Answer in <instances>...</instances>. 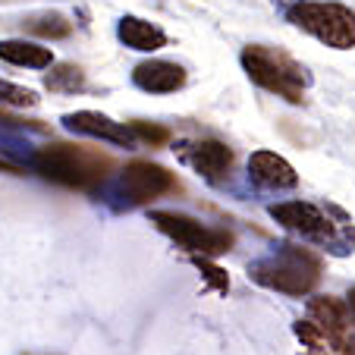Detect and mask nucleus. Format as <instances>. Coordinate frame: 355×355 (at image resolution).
Here are the masks:
<instances>
[{
    "instance_id": "9",
    "label": "nucleus",
    "mask_w": 355,
    "mask_h": 355,
    "mask_svg": "<svg viewBox=\"0 0 355 355\" xmlns=\"http://www.w3.org/2000/svg\"><path fill=\"white\" fill-rule=\"evenodd\" d=\"M176 155L192 170H198L201 176H208V180H220V176L230 173V167H233V151L217 139L182 141V145L176 148Z\"/></svg>"
},
{
    "instance_id": "2",
    "label": "nucleus",
    "mask_w": 355,
    "mask_h": 355,
    "mask_svg": "<svg viewBox=\"0 0 355 355\" xmlns=\"http://www.w3.org/2000/svg\"><path fill=\"white\" fill-rule=\"evenodd\" d=\"M32 164L44 180H54L69 189H98L114 170L110 155L98 151V148L67 145V141H54V145L35 151Z\"/></svg>"
},
{
    "instance_id": "21",
    "label": "nucleus",
    "mask_w": 355,
    "mask_h": 355,
    "mask_svg": "<svg viewBox=\"0 0 355 355\" xmlns=\"http://www.w3.org/2000/svg\"><path fill=\"white\" fill-rule=\"evenodd\" d=\"M349 309H352V315H355V286L349 289Z\"/></svg>"
},
{
    "instance_id": "11",
    "label": "nucleus",
    "mask_w": 355,
    "mask_h": 355,
    "mask_svg": "<svg viewBox=\"0 0 355 355\" xmlns=\"http://www.w3.org/2000/svg\"><path fill=\"white\" fill-rule=\"evenodd\" d=\"M132 82L141 88V92H151V94H170L176 88L186 85V69L176 67L170 60H145L135 67Z\"/></svg>"
},
{
    "instance_id": "3",
    "label": "nucleus",
    "mask_w": 355,
    "mask_h": 355,
    "mask_svg": "<svg viewBox=\"0 0 355 355\" xmlns=\"http://www.w3.org/2000/svg\"><path fill=\"white\" fill-rule=\"evenodd\" d=\"M295 336L311 355H355L349 309L334 295H318L309 302V318L295 324Z\"/></svg>"
},
{
    "instance_id": "4",
    "label": "nucleus",
    "mask_w": 355,
    "mask_h": 355,
    "mask_svg": "<svg viewBox=\"0 0 355 355\" xmlns=\"http://www.w3.org/2000/svg\"><path fill=\"white\" fill-rule=\"evenodd\" d=\"M242 67H245L248 79L255 82V85L280 94L289 104H302V94L311 85L309 69L302 67V63H295L280 47L248 44L242 51Z\"/></svg>"
},
{
    "instance_id": "17",
    "label": "nucleus",
    "mask_w": 355,
    "mask_h": 355,
    "mask_svg": "<svg viewBox=\"0 0 355 355\" xmlns=\"http://www.w3.org/2000/svg\"><path fill=\"white\" fill-rule=\"evenodd\" d=\"M0 104H10V107H35V104H38V94H35L32 88H22L7 79H0Z\"/></svg>"
},
{
    "instance_id": "7",
    "label": "nucleus",
    "mask_w": 355,
    "mask_h": 355,
    "mask_svg": "<svg viewBox=\"0 0 355 355\" xmlns=\"http://www.w3.org/2000/svg\"><path fill=\"white\" fill-rule=\"evenodd\" d=\"M151 223L164 236H170L182 248H189L192 255H220V252H230V245H233V236L227 230H211L186 214H176V211H151Z\"/></svg>"
},
{
    "instance_id": "18",
    "label": "nucleus",
    "mask_w": 355,
    "mask_h": 355,
    "mask_svg": "<svg viewBox=\"0 0 355 355\" xmlns=\"http://www.w3.org/2000/svg\"><path fill=\"white\" fill-rule=\"evenodd\" d=\"M129 129H132L135 139L148 141V145H164V141L170 139V132H167L164 126H151V123H141V120H135Z\"/></svg>"
},
{
    "instance_id": "13",
    "label": "nucleus",
    "mask_w": 355,
    "mask_h": 355,
    "mask_svg": "<svg viewBox=\"0 0 355 355\" xmlns=\"http://www.w3.org/2000/svg\"><path fill=\"white\" fill-rule=\"evenodd\" d=\"M116 35L132 51H161L167 44V35L157 26H151V22L139 19V16H123L120 26H116Z\"/></svg>"
},
{
    "instance_id": "19",
    "label": "nucleus",
    "mask_w": 355,
    "mask_h": 355,
    "mask_svg": "<svg viewBox=\"0 0 355 355\" xmlns=\"http://www.w3.org/2000/svg\"><path fill=\"white\" fill-rule=\"evenodd\" d=\"M195 268H198L201 274H205V280H208L214 289H220V293H227V289H230L227 274H223L220 268H214V264H211V261H205V258H201V255H195Z\"/></svg>"
},
{
    "instance_id": "1",
    "label": "nucleus",
    "mask_w": 355,
    "mask_h": 355,
    "mask_svg": "<svg viewBox=\"0 0 355 355\" xmlns=\"http://www.w3.org/2000/svg\"><path fill=\"white\" fill-rule=\"evenodd\" d=\"M268 214L274 217L280 227H286L289 233H299L302 239L318 242V245L327 248L330 255H336V258L355 252V223L349 220V214L340 211L336 205L280 201V205H270Z\"/></svg>"
},
{
    "instance_id": "6",
    "label": "nucleus",
    "mask_w": 355,
    "mask_h": 355,
    "mask_svg": "<svg viewBox=\"0 0 355 355\" xmlns=\"http://www.w3.org/2000/svg\"><path fill=\"white\" fill-rule=\"evenodd\" d=\"M286 19L299 26L302 32L315 35L321 44L349 51L355 47V13L343 3H327V0H295L286 10Z\"/></svg>"
},
{
    "instance_id": "12",
    "label": "nucleus",
    "mask_w": 355,
    "mask_h": 355,
    "mask_svg": "<svg viewBox=\"0 0 355 355\" xmlns=\"http://www.w3.org/2000/svg\"><path fill=\"white\" fill-rule=\"evenodd\" d=\"M248 176L264 189H293L299 182L293 164L283 161L274 151H255V155L248 157Z\"/></svg>"
},
{
    "instance_id": "10",
    "label": "nucleus",
    "mask_w": 355,
    "mask_h": 355,
    "mask_svg": "<svg viewBox=\"0 0 355 355\" xmlns=\"http://www.w3.org/2000/svg\"><path fill=\"white\" fill-rule=\"evenodd\" d=\"M63 126L69 129V132H79V135H94V139H107L114 141V145H135V135L129 126H123V123L110 120V116L98 114V110H76V114H67L63 116Z\"/></svg>"
},
{
    "instance_id": "8",
    "label": "nucleus",
    "mask_w": 355,
    "mask_h": 355,
    "mask_svg": "<svg viewBox=\"0 0 355 355\" xmlns=\"http://www.w3.org/2000/svg\"><path fill=\"white\" fill-rule=\"evenodd\" d=\"M120 189L129 198V205H148V201H155V198H161V195L173 192L176 176L170 173V170H164L161 164L132 161L126 170H123Z\"/></svg>"
},
{
    "instance_id": "16",
    "label": "nucleus",
    "mask_w": 355,
    "mask_h": 355,
    "mask_svg": "<svg viewBox=\"0 0 355 355\" xmlns=\"http://www.w3.org/2000/svg\"><path fill=\"white\" fill-rule=\"evenodd\" d=\"M44 85L51 88V92L76 94L79 88H85V76H82V69L73 67V63H60V67H54V73H47Z\"/></svg>"
},
{
    "instance_id": "14",
    "label": "nucleus",
    "mask_w": 355,
    "mask_h": 355,
    "mask_svg": "<svg viewBox=\"0 0 355 355\" xmlns=\"http://www.w3.org/2000/svg\"><path fill=\"white\" fill-rule=\"evenodd\" d=\"M0 60L13 63V67H32V69H44V67H54V54L51 47H41L32 44V41H0Z\"/></svg>"
},
{
    "instance_id": "15",
    "label": "nucleus",
    "mask_w": 355,
    "mask_h": 355,
    "mask_svg": "<svg viewBox=\"0 0 355 355\" xmlns=\"http://www.w3.org/2000/svg\"><path fill=\"white\" fill-rule=\"evenodd\" d=\"M26 32L32 35H41V38H67L73 32V22L60 13H38V16H28L26 22Z\"/></svg>"
},
{
    "instance_id": "5",
    "label": "nucleus",
    "mask_w": 355,
    "mask_h": 355,
    "mask_svg": "<svg viewBox=\"0 0 355 355\" xmlns=\"http://www.w3.org/2000/svg\"><path fill=\"white\" fill-rule=\"evenodd\" d=\"M248 277L268 289L286 295H309L321 280V261L311 252L295 245H283L277 255L261 258L248 268Z\"/></svg>"
},
{
    "instance_id": "20",
    "label": "nucleus",
    "mask_w": 355,
    "mask_h": 355,
    "mask_svg": "<svg viewBox=\"0 0 355 355\" xmlns=\"http://www.w3.org/2000/svg\"><path fill=\"white\" fill-rule=\"evenodd\" d=\"M293 3H295V0H274V7H277V10H280V13H283V16H286V10H289V7H293Z\"/></svg>"
}]
</instances>
